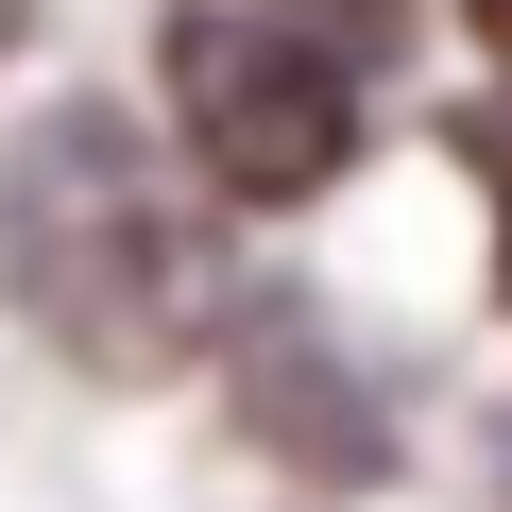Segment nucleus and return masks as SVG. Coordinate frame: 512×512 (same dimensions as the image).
Wrapping results in <instances>:
<instances>
[{"instance_id":"obj_6","label":"nucleus","mask_w":512,"mask_h":512,"mask_svg":"<svg viewBox=\"0 0 512 512\" xmlns=\"http://www.w3.org/2000/svg\"><path fill=\"white\" fill-rule=\"evenodd\" d=\"M18 18H35V0H0V52H18Z\"/></svg>"},{"instance_id":"obj_3","label":"nucleus","mask_w":512,"mask_h":512,"mask_svg":"<svg viewBox=\"0 0 512 512\" xmlns=\"http://www.w3.org/2000/svg\"><path fill=\"white\" fill-rule=\"evenodd\" d=\"M239 359H256V427H274L291 461H325V478H376V461H393V427H376V393H342V376H325V359H308L291 325H256Z\"/></svg>"},{"instance_id":"obj_2","label":"nucleus","mask_w":512,"mask_h":512,"mask_svg":"<svg viewBox=\"0 0 512 512\" xmlns=\"http://www.w3.org/2000/svg\"><path fill=\"white\" fill-rule=\"evenodd\" d=\"M154 69H171V154H188L222 205H308V188H342L359 86H342L325 35L256 18V0H188Z\"/></svg>"},{"instance_id":"obj_1","label":"nucleus","mask_w":512,"mask_h":512,"mask_svg":"<svg viewBox=\"0 0 512 512\" xmlns=\"http://www.w3.org/2000/svg\"><path fill=\"white\" fill-rule=\"evenodd\" d=\"M0 291H18V325L86 376H188L222 342V205L205 171L120 120V103H52L18 120V154H0Z\"/></svg>"},{"instance_id":"obj_5","label":"nucleus","mask_w":512,"mask_h":512,"mask_svg":"<svg viewBox=\"0 0 512 512\" xmlns=\"http://www.w3.org/2000/svg\"><path fill=\"white\" fill-rule=\"evenodd\" d=\"M461 18H478V52H495V86H512V0H461Z\"/></svg>"},{"instance_id":"obj_4","label":"nucleus","mask_w":512,"mask_h":512,"mask_svg":"<svg viewBox=\"0 0 512 512\" xmlns=\"http://www.w3.org/2000/svg\"><path fill=\"white\" fill-rule=\"evenodd\" d=\"M308 18H342L359 52H393V18H410V0H308Z\"/></svg>"}]
</instances>
